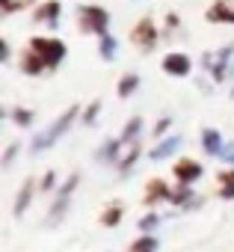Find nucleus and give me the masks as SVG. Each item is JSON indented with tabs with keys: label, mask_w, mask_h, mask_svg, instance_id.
I'll list each match as a JSON object with an SVG mask.
<instances>
[{
	"label": "nucleus",
	"mask_w": 234,
	"mask_h": 252,
	"mask_svg": "<svg viewBox=\"0 0 234 252\" xmlns=\"http://www.w3.org/2000/svg\"><path fill=\"white\" fill-rule=\"evenodd\" d=\"M33 51H39V54H42V60H45L48 65L59 63V60H62V54H65L62 42H57V39H33Z\"/></svg>",
	"instance_id": "1"
},
{
	"label": "nucleus",
	"mask_w": 234,
	"mask_h": 252,
	"mask_svg": "<svg viewBox=\"0 0 234 252\" xmlns=\"http://www.w3.org/2000/svg\"><path fill=\"white\" fill-rule=\"evenodd\" d=\"M71 119H74V110H71V113H65V116L54 125V131H48V134H42V137L36 140V152H39V149H45V146H51V143H54V140H57V137L68 128V122H71Z\"/></svg>",
	"instance_id": "2"
},
{
	"label": "nucleus",
	"mask_w": 234,
	"mask_h": 252,
	"mask_svg": "<svg viewBox=\"0 0 234 252\" xmlns=\"http://www.w3.org/2000/svg\"><path fill=\"white\" fill-rule=\"evenodd\" d=\"M104 27H107V12L104 9H83V30L104 33Z\"/></svg>",
	"instance_id": "3"
},
{
	"label": "nucleus",
	"mask_w": 234,
	"mask_h": 252,
	"mask_svg": "<svg viewBox=\"0 0 234 252\" xmlns=\"http://www.w3.org/2000/svg\"><path fill=\"white\" fill-rule=\"evenodd\" d=\"M163 68L172 71V74H187V71H190V60H187L184 54H169V57L163 60Z\"/></svg>",
	"instance_id": "4"
},
{
	"label": "nucleus",
	"mask_w": 234,
	"mask_h": 252,
	"mask_svg": "<svg viewBox=\"0 0 234 252\" xmlns=\"http://www.w3.org/2000/svg\"><path fill=\"white\" fill-rule=\"evenodd\" d=\"M134 42H137L140 48H151V45H154V30H151V21H143V24L137 27Z\"/></svg>",
	"instance_id": "5"
},
{
	"label": "nucleus",
	"mask_w": 234,
	"mask_h": 252,
	"mask_svg": "<svg viewBox=\"0 0 234 252\" xmlns=\"http://www.w3.org/2000/svg\"><path fill=\"white\" fill-rule=\"evenodd\" d=\"M175 172H178V178H181V181H193V178H199V172H202V169H199V163H193V160H181Z\"/></svg>",
	"instance_id": "6"
},
{
	"label": "nucleus",
	"mask_w": 234,
	"mask_h": 252,
	"mask_svg": "<svg viewBox=\"0 0 234 252\" xmlns=\"http://www.w3.org/2000/svg\"><path fill=\"white\" fill-rule=\"evenodd\" d=\"M207 18H210V21H234V12H231L225 3H216V6L207 12Z\"/></svg>",
	"instance_id": "7"
},
{
	"label": "nucleus",
	"mask_w": 234,
	"mask_h": 252,
	"mask_svg": "<svg viewBox=\"0 0 234 252\" xmlns=\"http://www.w3.org/2000/svg\"><path fill=\"white\" fill-rule=\"evenodd\" d=\"M205 146H207V152H210V155H213V152H216V155H222V152H219V137H216L213 131H205Z\"/></svg>",
	"instance_id": "8"
},
{
	"label": "nucleus",
	"mask_w": 234,
	"mask_h": 252,
	"mask_svg": "<svg viewBox=\"0 0 234 252\" xmlns=\"http://www.w3.org/2000/svg\"><path fill=\"white\" fill-rule=\"evenodd\" d=\"M57 12H59V3H48L45 9H39V15H36V18H39V21H42V18H54Z\"/></svg>",
	"instance_id": "9"
},
{
	"label": "nucleus",
	"mask_w": 234,
	"mask_h": 252,
	"mask_svg": "<svg viewBox=\"0 0 234 252\" xmlns=\"http://www.w3.org/2000/svg\"><path fill=\"white\" fill-rule=\"evenodd\" d=\"M134 86H137V77H134V74H128V77L122 80V86H119V95H128V92H134Z\"/></svg>",
	"instance_id": "10"
},
{
	"label": "nucleus",
	"mask_w": 234,
	"mask_h": 252,
	"mask_svg": "<svg viewBox=\"0 0 234 252\" xmlns=\"http://www.w3.org/2000/svg\"><path fill=\"white\" fill-rule=\"evenodd\" d=\"M42 63H45V60H36V57H27V60H24V68H27L30 74H36V71L42 68Z\"/></svg>",
	"instance_id": "11"
},
{
	"label": "nucleus",
	"mask_w": 234,
	"mask_h": 252,
	"mask_svg": "<svg viewBox=\"0 0 234 252\" xmlns=\"http://www.w3.org/2000/svg\"><path fill=\"white\" fill-rule=\"evenodd\" d=\"M175 146H178V140H169V143H163V146H157V152H154L151 158H163V155H169V152H172Z\"/></svg>",
	"instance_id": "12"
},
{
	"label": "nucleus",
	"mask_w": 234,
	"mask_h": 252,
	"mask_svg": "<svg viewBox=\"0 0 234 252\" xmlns=\"http://www.w3.org/2000/svg\"><path fill=\"white\" fill-rule=\"evenodd\" d=\"M134 252H154V240H151V237H146V240H140V243L134 246Z\"/></svg>",
	"instance_id": "13"
},
{
	"label": "nucleus",
	"mask_w": 234,
	"mask_h": 252,
	"mask_svg": "<svg viewBox=\"0 0 234 252\" xmlns=\"http://www.w3.org/2000/svg\"><path fill=\"white\" fill-rule=\"evenodd\" d=\"M110 51H113V42H110V39H104V57H110Z\"/></svg>",
	"instance_id": "14"
}]
</instances>
